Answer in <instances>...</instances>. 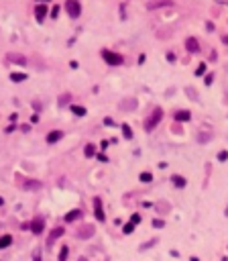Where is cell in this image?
<instances>
[{"label": "cell", "instance_id": "obj_6", "mask_svg": "<svg viewBox=\"0 0 228 261\" xmlns=\"http://www.w3.org/2000/svg\"><path fill=\"white\" fill-rule=\"evenodd\" d=\"M81 216H84V212H81L80 208H76V210H69L67 214L63 216V220L65 222H76V220H80Z\"/></svg>", "mask_w": 228, "mask_h": 261}, {"label": "cell", "instance_id": "obj_11", "mask_svg": "<svg viewBox=\"0 0 228 261\" xmlns=\"http://www.w3.org/2000/svg\"><path fill=\"white\" fill-rule=\"evenodd\" d=\"M185 49H187L190 53H198V51H200V45H198V41H195V39H192V37H190V39L185 41Z\"/></svg>", "mask_w": 228, "mask_h": 261}, {"label": "cell", "instance_id": "obj_36", "mask_svg": "<svg viewBox=\"0 0 228 261\" xmlns=\"http://www.w3.org/2000/svg\"><path fill=\"white\" fill-rule=\"evenodd\" d=\"M41 2H45V0H41Z\"/></svg>", "mask_w": 228, "mask_h": 261}, {"label": "cell", "instance_id": "obj_32", "mask_svg": "<svg viewBox=\"0 0 228 261\" xmlns=\"http://www.w3.org/2000/svg\"><path fill=\"white\" fill-rule=\"evenodd\" d=\"M212 82H214V76H208V78H206V86H210Z\"/></svg>", "mask_w": 228, "mask_h": 261}, {"label": "cell", "instance_id": "obj_10", "mask_svg": "<svg viewBox=\"0 0 228 261\" xmlns=\"http://www.w3.org/2000/svg\"><path fill=\"white\" fill-rule=\"evenodd\" d=\"M190 118H192L190 110H177V112H175V120H177V123H187Z\"/></svg>", "mask_w": 228, "mask_h": 261}, {"label": "cell", "instance_id": "obj_2", "mask_svg": "<svg viewBox=\"0 0 228 261\" xmlns=\"http://www.w3.org/2000/svg\"><path fill=\"white\" fill-rule=\"evenodd\" d=\"M65 10H67V14L71 16V19H78V16L81 14L80 0H65Z\"/></svg>", "mask_w": 228, "mask_h": 261}, {"label": "cell", "instance_id": "obj_29", "mask_svg": "<svg viewBox=\"0 0 228 261\" xmlns=\"http://www.w3.org/2000/svg\"><path fill=\"white\" fill-rule=\"evenodd\" d=\"M10 59H12V61H19V63H24V59L21 55H10Z\"/></svg>", "mask_w": 228, "mask_h": 261}, {"label": "cell", "instance_id": "obj_12", "mask_svg": "<svg viewBox=\"0 0 228 261\" xmlns=\"http://www.w3.org/2000/svg\"><path fill=\"white\" fill-rule=\"evenodd\" d=\"M59 139H63V131H51V133H47V143H57Z\"/></svg>", "mask_w": 228, "mask_h": 261}, {"label": "cell", "instance_id": "obj_25", "mask_svg": "<svg viewBox=\"0 0 228 261\" xmlns=\"http://www.w3.org/2000/svg\"><path fill=\"white\" fill-rule=\"evenodd\" d=\"M155 243H157V241L153 239V241H149V243H145V245H141V251H145V249H149V247H153Z\"/></svg>", "mask_w": 228, "mask_h": 261}, {"label": "cell", "instance_id": "obj_9", "mask_svg": "<svg viewBox=\"0 0 228 261\" xmlns=\"http://www.w3.org/2000/svg\"><path fill=\"white\" fill-rule=\"evenodd\" d=\"M78 237H80V239H90V237H94V227H92V225H84V227L78 231Z\"/></svg>", "mask_w": 228, "mask_h": 261}, {"label": "cell", "instance_id": "obj_3", "mask_svg": "<svg viewBox=\"0 0 228 261\" xmlns=\"http://www.w3.org/2000/svg\"><path fill=\"white\" fill-rule=\"evenodd\" d=\"M102 57L106 63H110V65H120L124 59H122V55H118V53H114V51H110V49H104L102 51Z\"/></svg>", "mask_w": 228, "mask_h": 261}, {"label": "cell", "instance_id": "obj_23", "mask_svg": "<svg viewBox=\"0 0 228 261\" xmlns=\"http://www.w3.org/2000/svg\"><path fill=\"white\" fill-rule=\"evenodd\" d=\"M67 253H69V249H67V247H63V249H61V255H59V261L67 259Z\"/></svg>", "mask_w": 228, "mask_h": 261}, {"label": "cell", "instance_id": "obj_16", "mask_svg": "<svg viewBox=\"0 0 228 261\" xmlns=\"http://www.w3.org/2000/svg\"><path fill=\"white\" fill-rule=\"evenodd\" d=\"M71 112L76 114V116H84V114H86V108H84V106H78V104H73V106H71Z\"/></svg>", "mask_w": 228, "mask_h": 261}, {"label": "cell", "instance_id": "obj_14", "mask_svg": "<svg viewBox=\"0 0 228 261\" xmlns=\"http://www.w3.org/2000/svg\"><path fill=\"white\" fill-rule=\"evenodd\" d=\"M165 4H167V6H171L173 2H171V0H157V2H149L147 8H151V10H153V8H157V6H165Z\"/></svg>", "mask_w": 228, "mask_h": 261}, {"label": "cell", "instance_id": "obj_4", "mask_svg": "<svg viewBox=\"0 0 228 261\" xmlns=\"http://www.w3.org/2000/svg\"><path fill=\"white\" fill-rule=\"evenodd\" d=\"M94 214L98 218V222H104V220H106L104 208H102V200H100V198H94Z\"/></svg>", "mask_w": 228, "mask_h": 261}, {"label": "cell", "instance_id": "obj_1", "mask_svg": "<svg viewBox=\"0 0 228 261\" xmlns=\"http://www.w3.org/2000/svg\"><path fill=\"white\" fill-rule=\"evenodd\" d=\"M161 118H163V110H161V108H155V110H153V114H151L147 120H145V131H147V133H151V131H153V129L161 123Z\"/></svg>", "mask_w": 228, "mask_h": 261}, {"label": "cell", "instance_id": "obj_34", "mask_svg": "<svg viewBox=\"0 0 228 261\" xmlns=\"http://www.w3.org/2000/svg\"><path fill=\"white\" fill-rule=\"evenodd\" d=\"M98 159H100V161H108V157H106L104 153H100V155H98Z\"/></svg>", "mask_w": 228, "mask_h": 261}, {"label": "cell", "instance_id": "obj_17", "mask_svg": "<svg viewBox=\"0 0 228 261\" xmlns=\"http://www.w3.org/2000/svg\"><path fill=\"white\" fill-rule=\"evenodd\" d=\"M84 153H86V157H94V155H96V145L88 143V145H86V151H84Z\"/></svg>", "mask_w": 228, "mask_h": 261}, {"label": "cell", "instance_id": "obj_22", "mask_svg": "<svg viewBox=\"0 0 228 261\" xmlns=\"http://www.w3.org/2000/svg\"><path fill=\"white\" fill-rule=\"evenodd\" d=\"M204 71H206V63H200L195 69V76H204Z\"/></svg>", "mask_w": 228, "mask_h": 261}, {"label": "cell", "instance_id": "obj_24", "mask_svg": "<svg viewBox=\"0 0 228 261\" xmlns=\"http://www.w3.org/2000/svg\"><path fill=\"white\" fill-rule=\"evenodd\" d=\"M151 180H153L151 173H141V182H151Z\"/></svg>", "mask_w": 228, "mask_h": 261}, {"label": "cell", "instance_id": "obj_7", "mask_svg": "<svg viewBox=\"0 0 228 261\" xmlns=\"http://www.w3.org/2000/svg\"><path fill=\"white\" fill-rule=\"evenodd\" d=\"M43 228H45V220H43V218H35L33 222H31V231H33V235H41Z\"/></svg>", "mask_w": 228, "mask_h": 261}, {"label": "cell", "instance_id": "obj_8", "mask_svg": "<svg viewBox=\"0 0 228 261\" xmlns=\"http://www.w3.org/2000/svg\"><path fill=\"white\" fill-rule=\"evenodd\" d=\"M47 10H49V6H47V4H37V6H35V14H37V21H39V23H43V21H45Z\"/></svg>", "mask_w": 228, "mask_h": 261}, {"label": "cell", "instance_id": "obj_13", "mask_svg": "<svg viewBox=\"0 0 228 261\" xmlns=\"http://www.w3.org/2000/svg\"><path fill=\"white\" fill-rule=\"evenodd\" d=\"M171 184H173L175 188H185V186H187L185 178H181V175H173V178H171Z\"/></svg>", "mask_w": 228, "mask_h": 261}, {"label": "cell", "instance_id": "obj_15", "mask_svg": "<svg viewBox=\"0 0 228 261\" xmlns=\"http://www.w3.org/2000/svg\"><path fill=\"white\" fill-rule=\"evenodd\" d=\"M12 245V237L10 235H4V237H0V249H4V247H10Z\"/></svg>", "mask_w": 228, "mask_h": 261}, {"label": "cell", "instance_id": "obj_28", "mask_svg": "<svg viewBox=\"0 0 228 261\" xmlns=\"http://www.w3.org/2000/svg\"><path fill=\"white\" fill-rule=\"evenodd\" d=\"M218 159H220V161H226L228 159V151H220V153H218Z\"/></svg>", "mask_w": 228, "mask_h": 261}, {"label": "cell", "instance_id": "obj_31", "mask_svg": "<svg viewBox=\"0 0 228 261\" xmlns=\"http://www.w3.org/2000/svg\"><path fill=\"white\" fill-rule=\"evenodd\" d=\"M57 14H59V6H53V10H51V16H53V19H55Z\"/></svg>", "mask_w": 228, "mask_h": 261}, {"label": "cell", "instance_id": "obj_35", "mask_svg": "<svg viewBox=\"0 0 228 261\" xmlns=\"http://www.w3.org/2000/svg\"><path fill=\"white\" fill-rule=\"evenodd\" d=\"M78 261H88V259H86V257H80V259H78Z\"/></svg>", "mask_w": 228, "mask_h": 261}, {"label": "cell", "instance_id": "obj_18", "mask_svg": "<svg viewBox=\"0 0 228 261\" xmlns=\"http://www.w3.org/2000/svg\"><path fill=\"white\" fill-rule=\"evenodd\" d=\"M122 135H124V139H133V129L128 125H122Z\"/></svg>", "mask_w": 228, "mask_h": 261}, {"label": "cell", "instance_id": "obj_27", "mask_svg": "<svg viewBox=\"0 0 228 261\" xmlns=\"http://www.w3.org/2000/svg\"><path fill=\"white\" fill-rule=\"evenodd\" d=\"M130 222H133V225L137 227L138 222H141V216H138V214H133V216H130Z\"/></svg>", "mask_w": 228, "mask_h": 261}, {"label": "cell", "instance_id": "obj_26", "mask_svg": "<svg viewBox=\"0 0 228 261\" xmlns=\"http://www.w3.org/2000/svg\"><path fill=\"white\" fill-rule=\"evenodd\" d=\"M69 98H71L69 94H65V96H61V98H59V106H63L65 102H69Z\"/></svg>", "mask_w": 228, "mask_h": 261}, {"label": "cell", "instance_id": "obj_21", "mask_svg": "<svg viewBox=\"0 0 228 261\" xmlns=\"http://www.w3.org/2000/svg\"><path fill=\"white\" fill-rule=\"evenodd\" d=\"M153 227H155V228H163V227H165V220H161V218H155V220H153Z\"/></svg>", "mask_w": 228, "mask_h": 261}, {"label": "cell", "instance_id": "obj_20", "mask_svg": "<svg viewBox=\"0 0 228 261\" xmlns=\"http://www.w3.org/2000/svg\"><path fill=\"white\" fill-rule=\"evenodd\" d=\"M10 80L12 82H23V80H27V76H24V74H12Z\"/></svg>", "mask_w": 228, "mask_h": 261}, {"label": "cell", "instance_id": "obj_19", "mask_svg": "<svg viewBox=\"0 0 228 261\" xmlns=\"http://www.w3.org/2000/svg\"><path fill=\"white\" fill-rule=\"evenodd\" d=\"M133 231H135V225H133V222H128V225L122 227V233H124V235H130Z\"/></svg>", "mask_w": 228, "mask_h": 261}, {"label": "cell", "instance_id": "obj_5", "mask_svg": "<svg viewBox=\"0 0 228 261\" xmlns=\"http://www.w3.org/2000/svg\"><path fill=\"white\" fill-rule=\"evenodd\" d=\"M63 233H65V231H63V227H55L53 231H51V233H49L47 245H53V243H55V241H57L59 237H63Z\"/></svg>", "mask_w": 228, "mask_h": 261}, {"label": "cell", "instance_id": "obj_33", "mask_svg": "<svg viewBox=\"0 0 228 261\" xmlns=\"http://www.w3.org/2000/svg\"><path fill=\"white\" fill-rule=\"evenodd\" d=\"M167 61H171V63H173V61H175V55H173V53H167Z\"/></svg>", "mask_w": 228, "mask_h": 261}, {"label": "cell", "instance_id": "obj_30", "mask_svg": "<svg viewBox=\"0 0 228 261\" xmlns=\"http://www.w3.org/2000/svg\"><path fill=\"white\" fill-rule=\"evenodd\" d=\"M104 125H106V126H112V125H114V120L110 118V116H106V118H104Z\"/></svg>", "mask_w": 228, "mask_h": 261}]
</instances>
